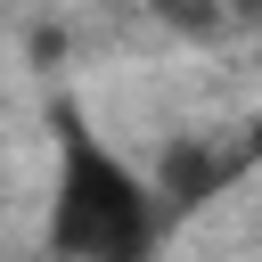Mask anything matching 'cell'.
<instances>
[{
  "mask_svg": "<svg viewBox=\"0 0 262 262\" xmlns=\"http://www.w3.org/2000/svg\"><path fill=\"white\" fill-rule=\"evenodd\" d=\"M246 172H254L246 139H213V131H172V139L156 147V164H147V180H156V196H164L172 229H180L188 213L221 205V196H229Z\"/></svg>",
  "mask_w": 262,
  "mask_h": 262,
  "instance_id": "2",
  "label": "cell"
},
{
  "mask_svg": "<svg viewBox=\"0 0 262 262\" xmlns=\"http://www.w3.org/2000/svg\"><path fill=\"white\" fill-rule=\"evenodd\" d=\"M229 8V25H262V0H221Z\"/></svg>",
  "mask_w": 262,
  "mask_h": 262,
  "instance_id": "5",
  "label": "cell"
},
{
  "mask_svg": "<svg viewBox=\"0 0 262 262\" xmlns=\"http://www.w3.org/2000/svg\"><path fill=\"white\" fill-rule=\"evenodd\" d=\"M49 139H57V180H49V213H41V246L66 262H147L172 237V213L156 196V180L90 123V106L74 90H49Z\"/></svg>",
  "mask_w": 262,
  "mask_h": 262,
  "instance_id": "1",
  "label": "cell"
},
{
  "mask_svg": "<svg viewBox=\"0 0 262 262\" xmlns=\"http://www.w3.org/2000/svg\"><path fill=\"white\" fill-rule=\"evenodd\" d=\"M172 33H188V41H213V33H229V8L221 0H147Z\"/></svg>",
  "mask_w": 262,
  "mask_h": 262,
  "instance_id": "3",
  "label": "cell"
},
{
  "mask_svg": "<svg viewBox=\"0 0 262 262\" xmlns=\"http://www.w3.org/2000/svg\"><path fill=\"white\" fill-rule=\"evenodd\" d=\"M237 139H246V156L262 164V115H246V123H237Z\"/></svg>",
  "mask_w": 262,
  "mask_h": 262,
  "instance_id": "4",
  "label": "cell"
}]
</instances>
